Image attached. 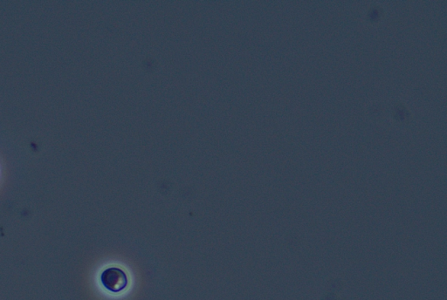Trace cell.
Instances as JSON below:
<instances>
[{
  "label": "cell",
  "instance_id": "1",
  "mask_svg": "<svg viewBox=\"0 0 447 300\" xmlns=\"http://www.w3.org/2000/svg\"><path fill=\"white\" fill-rule=\"evenodd\" d=\"M101 281L106 289L112 292L123 291L128 285L126 274L119 268L112 267L105 270L101 275Z\"/></svg>",
  "mask_w": 447,
  "mask_h": 300
}]
</instances>
